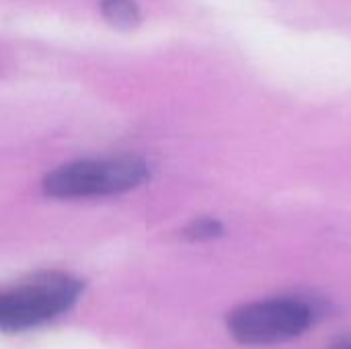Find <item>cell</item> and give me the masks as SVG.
Wrapping results in <instances>:
<instances>
[{"label": "cell", "mask_w": 351, "mask_h": 349, "mask_svg": "<svg viewBox=\"0 0 351 349\" xmlns=\"http://www.w3.org/2000/svg\"><path fill=\"white\" fill-rule=\"evenodd\" d=\"M84 282L64 272H43L0 290V331H27L66 315L82 296Z\"/></svg>", "instance_id": "obj_1"}, {"label": "cell", "mask_w": 351, "mask_h": 349, "mask_svg": "<svg viewBox=\"0 0 351 349\" xmlns=\"http://www.w3.org/2000/svg\"><path fill=\"white\" fill-rule=\"evenodd\" d=\"M150 179L146 160L138 156L84 158L45 175L43 191L56 200H86L128 193Z\"/></svg>", "instance_id": "obj_2"}, {"label": "cell", "mask_w": 351, "mask_h": 349, "mask_svg": "<svg viewBox=\"0 0 351 349\" xmlns=\"http://www.w3.org/2000/svg\"><path fill=\"white\" fill-rule=\"evenodd\" d=\"M317 309L300 298H267L239 306L228 317V331L241 346L267 348L306 333Z\"/></svg>", "instance_id": "obj_3"}, {"label": "cell", "mask_w": 351, "mask_h": 349, "mask_svg": "<svg viewBox=\"0 0 351 349\" xmlns=\"http://www.w3.org/2000/svg\"><path fill=\"white\" fill-rule=\"evenodd\" d=\"M101 8L117 27H132L138 23V6L134 0H101Z\"/></svg>", "instance_id": "obj_4"}, {"label": "cell", "mask_w": 351, "mask_h": 349, "mask_svg": "<svg viewBox=\"0 0 351 349\" xmlns=\"http://www.w3.org/2000/svg\"><path fill=\"white\" fill-rule=\"evenodd\" d=\"M222 232H224V226L216 218H197L183 230V237L187 241L202 243V241L218 239V237H222Z\"/></svg>", "instance_id": "obj_5"}, {"label": "cell", "mask_w": 351, "mask_h": 349, "mask_svg": "<svg viewBox=\"0 0 351 349\" xmlns=\"http://www.w3.org/2000/svg\"><path fill=\"white\" fill-rule=\"evenodd\" d=\"M333 349H351V341H350V344H341V346H335Z\"/></svg>", "instance_id": "obj_6"}]
</instances>
